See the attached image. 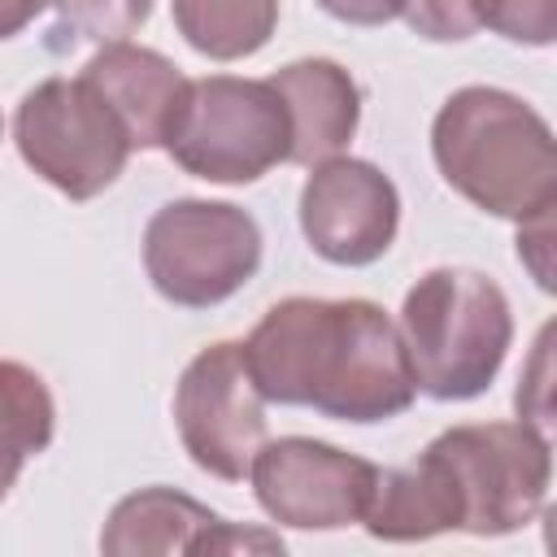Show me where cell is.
I'll use <instances>...</instances> for the list:
<instances>
[{
	"label": "cell",
	"instance_id": "6da1fadb",
	"mask_svg": "<svg viewBox=\"0 0 557 557\" xmlns=\"http://www.w3.org/2000/svg\"><path fill=\"white\" fill-rule=\"evenodd\" d=\"M553 444L531 422H461L440 431L418 461L379 470L361 527L387 544L444 531L479 540L522 531L548 500Z\"/></svg>",
	"mask_w": 557,
	"mask_h": 557
},
{
	"label": "cell",
	"instance_id": "7a4b0ae2",
	"mask_svg": "<svg viewBox=\"0 0 557 557\" xmlns=\"http://www.w3.org/2000/svg\"><path fill=\"white\" fill-rule=\"evenodd\" d=\"M257 392L335 422H387L418 396L396 318L361 296H287L244 339Z\"/></svg>",
	"mask_w": 557,
	"mask_h": 557
},
{
	"label": "cell",
	"instance_id": "3957f363",
	"mask_svg": "<svg viewBox=\"0 0 557 557\" xmlns=\"http://www.w3.org/2000/svg\"><path fill=\"white\" fill-rule=\"evenodd\" d=\"M431 157L444 183L492 218L531 222L557 205L553 126L505 87L453 91L431 122Z\"/></svg>",
	"mask_w": 557,
	"mask_h": 557
},
{
	"label": "cell",
	"instance_id": "277c9868",
	"mask_svg": "<svg viewBox=\"0 0 557 557\" xmlns=\"http://www.w3.org/2000/svg\"><path fill=\"white\" fill-rule=\"evenodd\" d=\"M396 326L413 387L431 400L483 396L513 344V313L500 283L470 265L426 270L405 292Z\"/></svg>",
	"mask_w": 557,
	"mask_h": 557
},
{
	"label": "cell",
	"instance_id": "5b68a950",
	"mask_svg": "<svg viewBox=\"0 0 557 557\" xmlns=\"http://www.w3.org/2000/svg\"><path fill=\"white\" fill-rule=\"evenodd\" d=\"M292 126L270 78L205 74L187 83V100L170 126V161L205 183H257L287 161Z\"/></svg>",
	"mask_w": 557,
	"mask_h": 557
},
{
	"label": "cell",
	"instance_id": "8992f818",
	"mask_svg": "<svg viewBox=\"0 0 557 557\" xmlns=\"http://www.w3.org/2000/svg\"><path fill=\"white\" fill-rule=\"evenodd\" d=\"M144 270L178 309H213L261 270V226L231 200H170L144 226Z\"/></svg>",
	"mask_w": 557,
	"mask_h": 557
},
{
	"label": "cell",
	"instance_id": "52a82bcc",
	"mask_svg": "<svg viewBox=\"0 0 557 557\" xmlns=\"http://www.w3.org/2000/svg\"><path fill=\"white\" fill-rule=\"evenodd\" d=\"M13 144L22 161L70 200H91L113 187L135 152L117 113L83 74L35 83L13 113Z\"/></svg>",
	"mask_w": 557,
	"mask_h": 557
},
{
	"label": "cell",
	"instance_id": "ba28073f",
	"mask_svg": "<svg viewBox=\"0 0 557 557\" xmlns=\"http://www.w3.org/2000/svg\"><path fill=\"white\" fill-rule=\"evenodd\" d=\"M174 426L205 474L222 483H239L248 474L265 444V396L248 374L239 339H218L183 366L174 387Z\"/></svg>",
	"mask_w": 557,
	"mask_h": 557
},
{
	"label": "cell",
	"instance_id": "9c48e42d",
	"mask_svg": "<svg viewBox=\"0 0 557 557\" xmlns=\"http://www.w3.org/2000/svg\"><path fill=\"white\" fill-rule=\"evenodd\" d=\"M248 479L270 522L296 531H339L366 518L379 466L326 440L283 435L257 448Z\"/></svg>",
	"mask_w": 557,
	"mask_h": 557
},
{
	"label": "cell",
	"instance_id": "30bf717a",
	"mask_svg": "<svg viewBox=\"0 0 557 557\" xmlns=\"http://www.w3.org/2000/svg\"><path fill=\"white\" fill-rule=\"evenodd\" d=\"M309 170L300 187V231L309 248L331 265H374L400 231L396 183L361 157H331Z\"/></svg>",
	"mask_w": 557,
	"mask_h": 557
},
{
	"label": "cell",
	"instance_id": "8fae6325",
	"mask_svg": "<svg viewBox=\"0 0 557 557\" xmlns=\"http://www.w3.org/2000/svg\"><path fill=\"white\" fill-rule=\"evenodd\" d=\"M235 548H265L283 553L278 535L265 531H239L226 518H218L209 505H200L187 492L174 487H139L122 496L100 531V553L109 557H135V553H235Z\"/></svg>",
	"mask_w": 557,
	"mask_h": 557
},
{
	"label": "cell",
	"instance_id": "7c38bea8",
	"mask_svg": "<svg viewBox=\"0 0 557 557\" xmlns=\"http://www.w3.org/2000/svg\"><path fill=\"white\" fill-rule=\"evenodd\" d=\"M83 78L104 96V104L117 113L122 131L131 135V148L152 152L165 148L170 126L187 100V83L183 70L161 57L157 48H139V44H104L87 65Z\"/></svg>",
	"mask_w": 557,
	"mask_h": 557
},
{
	"label": "cell",
	"instance_id": "4fadbf2b",
	"mask_svg": "<svg viewBox=\"0 0 557 557\" xmlns=\"http://www.w3.org/2000/svg\"><path fill=\"white\" fill-rule=\"evenodd\" d=\"M270 83L283 96L287 126H292L287 161L318 165V161L339 157L352 144L357 122H361V87L339 61L300 57V61L274 70Z\"/></svg>",
	"mask_w": 557,
	"mask_h": 557
},
{
	"label": "cell",
	"instance_id": "5bb4252c",
	"mask_svg": "<svg viewBox=\"0 0 557 557\" xmlns=\"http://www.w3.org/2000/svg\"><path fill=\"white\" fill-rule=\"evenodd\" d=\"M57 435V405L48 383L22 366L0 357V500L17 483L22 466L39 457Z\"/></svg>",
	"mask_w": 557,
	"mask_h": 557
},
{
	"label": "cell",
	"instance_id": "9a60e30c",
	"mask_svg": "<svg viewBox=\"0 0 557 557\" xmlns=\"http://www.w3.org/2000/svg\"><path fill=\"white\" fill-rule=\"evenodd\" d=\"M178 35L209 61H239L270 44L278 0H170Z\"/></svg>",
	"mask_w": 557,
	"mask_h": 557
},
{
	"label": "cell",
	"instance_id": "2e32d148",
	"mask_svg": "<svg viewBox=\"0 0 557 557\" xmlns=\"http://www.w3.org/2000/svg\"><path fill=\"white\" fill-rule=\"evenodd\" d=\"M474 26L527 44V48H548L557 39V0H466Z\"/></svg>",
	"mask_w": 557,
	"mask_h": 557
},
{
	"label": "cell",
	"instance_id": "e0dca14e",
	"mask_svg": "<svg viewBox=\"0 0 557 557\" xmlns=\"http://www.w3.org/2000/svg\"><path fill=\"white\" fill-rule=\"evenodd\" d=\"M52 4L61 26L91 44H117L135 35L152 13V0H52Z\"/></svg>",
	"mask_w": 557,
	"mask_h": 557
},
{
	"label": "cell",
	"instance_id": "ac0fdd59",
	"mask_svg": "<svg viewBox=\"0 0 557 557\" xmlns=\"http://www.w3.org/2000/svg\"><path fill=\"white\" fill-rule=\"evenodd\" d=\"M400 17L409 22L413 35L435 44H461L479 30L466 0H400Z\"/></svg>",
	"mask_w": 557,
	"mask_h": 557
},
{
	"label": "cell",
	"instance_id": "d6986e66",
	"mask_svg": "<svg viewBox=\"0 0 557 557\" xmlns=\"http://www.w3.org/2000/svg\"><path fill=\"white\" fill-rule=\"evenodd\" d=\"M518 257L531 265L535 283L544 292H553V265H548V235H553V213H540L531 222H518Z\"/></svg>",
	"mask_w": 557,
	"mask_h": 557
},
{
	"label": "cell",
	"instance_id": "ffe728a7",
	"mask_svg": "<svg viewBox=\"0 0 557 557\" xmlns=\"http://www.w3.org/2000/svg\"><path fill=\"white\" fill-rule=\"evenodd\" d=\"M318 9H326L335 22L348 26H383L400 17V0H318Z\"/></svg>",
	"mask_w": 557,
	"mask_h": 557
},
{
	"label": "cell",
	"instance_id": "44dd1931",
	"mask_svg": "<svg viewBox=\"0 0 557 557\" xmlns=\"http://www.w3.org/2000/svg\"><path fill=\"white\" fill-rule=\"evenodd\" d=\"M52 0H0V39H13L22 35Z\"/></svg>",
	"mask_w": 557,
	"mask_h": 557
},
{
	"label": "cell",
	"instance_id": "7402d4cb",
	"mask_svg": "<svg viewBox=\"0 0 557 557\" xmlns=\"http://www.w3.org/2000/svg\"><path fill=\"white\" fill-rule=\"evenodd\" d=\"M0 131H4V122H0Z\"/></svg>",
	"mask_w": 557,
	"mask_h": 557
}]
</instances>
